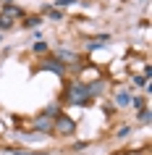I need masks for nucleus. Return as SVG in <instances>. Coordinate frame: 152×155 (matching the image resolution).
I'll return each instance as SVG.
<instances>
[{
  "label": "nucleus",
  "instance_id": "obj_1",
  "mask_svg": "<svg viewBox=\"0 0 152 155\" xmlns=\"http://www.w3.org/2000/svg\"><path fill=\"white\" fill-rule=\"evenodd\" d=\"M63 100L68 105H89L92 103V97H89V92H87V84H81V82L68 84L66 92H63Z\"/></svg>",
  "mask_w": 152,
  "mask_h": 155
},
{
  "label": "nucleus",
  "instance_id": "obj_2",
  "mask_svg": "<svg viewBox=\"0 0 152 155\" xmlns=\"http://www.w3.org/2000/svg\"><path fill=\"white\" fill-rule=\"evenodd\" d=\"M53 131H58V134H73V131H76V121L60 113V116L53 118Z\"/></svg>",
  "mask_w": 152,
  "mask_h": 155
},
{
  "label": "nucleus",
  "instance_id": "obj_3",
  "mask_svg": "<svg viewBox=\"0 0 152 155\" xmlns=\"http://www.w3.org/2000/svg\"><path fill=\"white\" fill-rule=\"evenodd\" d=\"M40 68H42V71H53L55 76H66V63H60V61L53 58V55L45 58V61L40 63Z\"/></svg>",
  "mask_w": 152,
  "mask_h": 155
},
{
  "label": "nucleus",
  "instance_id": "obj_4",
  "mask_svg": "<svg viewBox=\"0 0 152 155\" xmlns=\"http://www.w3.org/2000/svg\"><path fill=\"white\" fill-rule=\"evenodd\" d=\"M34 129L40 131V134H50V131H53V118H47V116H37V118H34V124H32Z\"/></svg>",
  "mask_w": 152,
  "mask_h": 155
},
{
  "label": "nucleus",
  "instance_id": "obj_5",
  "mask_svg": "<svg viewBox=\"0 0 152 155\" xmlns=\"http://www.w3.org/2000/svg\"><path fill=\"white\" fill-rule=\"evenodd\" d=\"M3 16H8V18H13V16H24V8L13 5L11 0H3Z\"/></svg>",
  "mask_w": 152,
  "mask_h": 155
},
{
  "label": "nucleus",
  "instance_id": "obj_6",
  "mask_svg": "<svg viewBox=\"0 0 152 155\" xmlns=\"http://www.w3.org/2000/svg\"><path fill=\"white\" fill-rule=\"evenodd\" d=\"M110 40L108 34H100V37H89L87 40V50H100V48H105V42Z\"/></svg>",
  "mask_w": 152,
  "mask_h": 155
},
{
  "label": "nucleus",
  "instance_id": "obj_7",
  "mask_svg": "<svg viewBox=\"0 0 152 155\" xmlns=\"http://www.w3.org/2000/svg\"><path fill=\"white\" fill-rule=\"evenodd\" d=\"M87 92H89V97H97V95H102V92H105V82L87 84Z\"/></svg>",
  "mask_w": 152,
  "mask_h": 155
},
{
  "label": "nucleus",
  "instance_id": "obj_8",
  "mask_svg": "<svg viewBox=\"0 0 152 155\" xmlns=\"http://www.w3.org/2000/svg\"><path fill=\"white\" fill-rule=\"evenodd\" d=\"M40 24H42L40 16H26V18H24V26H26V29H37Z\"/></svg>",
  "mask_w": 152,
  "mask_h": 155
},
{
  "label": "nucleus",
  "instance_id": "obj_9",
  "mask_svg": "<svg viewBox=\"0 0 152 155\" xmlns=\"http://www.w3.org/2000/svg\"><path fill=\"white\" fill-rule=\"evenodd\" d=\"M42 116H47V118H55V116H60V108H58V105H50V108H45V110H42Z\"/></svg>",
  "mask_w": 152,
  "mask_h": 155
},
{
  "label": "nucleus",
  "instance_id": "obj_10",
  "mask_svg": "<svg viewBox=\"0 0 152 155\" xmlns=\"http://www.w3.org/2000/svg\"><path fill=\"white\" fill-rule=\"evenodd\" d=\"M73 3H76V0H55L53 5H55V11H63V8H71Z\"/></svg>",
  "mask_w": 152,
  "mask_h": 155
},
{
  "label": "nucleus",
  "instance_id": "obj_11",
  "mask_svg": "<svg viewBox=\"0 0 152 155\" xmlns=\"http://www.w3.org/2000/svg\"><path fill=\"white\" fill-rule=\"evenodd\" d=\"M42 13H45V16H50V18H63V13H60V11H55L53 5H47V8L42 11Z\"/></svg>",
  "mask_w": 152,
  "mask_h": 155
},
{
  "label": "nucleus",
  "instance_id": "obj_12",
  "mask_svg": "<svg viewBox=\"0 0 152 155\" xmlns=\"http://www.w3.org/2000/svg\"><path fill=\"white\" fill-rule=\"evenodd\" d=\"M115 103H118V105H128V103H131L128 92H118V95H115Z\"/></svg>",
  "mask_w": 152,
  "mask_h": 155
},
{
  "label": "nucleus",
  "instance_id": "obj_13",
  "mask_svg": "<svg viewBox=\"0 0 152 155\" xmlns=\"http://www.w3.org/2000/svg\"><path fill=\"white\" fill-rule=\"evenodd\" d=\"M11 26H13V18H8V16H3V13H0V29L5 32V29H11Z\"/></svg>",
  "mask_w": 152,
  "mask_h": 155
},
{
  "label": "nucleus",
  "instance_id": "obj_14",
  "mask_svg": "<svg viewBox=\"0 0 152 155\" xmlns=\"http://www.w3.org/2000/svg\"><path fill=\"white\" fill-rule=\"evenodd\" d=\"M128 134H131V126H121V129H118V134H115V137H118V139H126Z\"/></svg>",
  "mask_w": 152,
  "mask_h": 155
},
{
  "label": "nucleus",
  "instance_id": "obj_15",
  "mask_svg": "<svg viewBox=\"0 0 152 155\" xmlns=\"http://www.w3.org/2000/svg\"><path fill=\"white\" fill-rule=\"evenodd\" d=\"M34 53L45 55V53H47V45H45V42H34Z\"/></svg>",
  "mask_w": 152,
  "mask_h": 155
},
{
  "label": "nucleus",
  "instance_id": "obj_16",
  "mask_svg": "<svg viewBox=\"0 0 152 155\" xmlns=\"http://www.w3.org/2000/svg\"><path fill=\"white\" fill-rule=\"evenodd\" d=\"M139 121H150V110H147V108H142V110H139Z\"/></svg>",
  "mask_w": 152,
  "mask_h": 155
},
{
  "label": "nucleus",
  "instance_id": "obj_17",
  "mask_svg": "<svg viewBox=\"0 0 152 155\" xmlns=\"http://www.w3.org/2000/svg\"><path fill=\"white\" fill-rule=\"evenodd\" d=\"M131 105H134V108H139V110H142V108H144V100H142V97H134V100H131Z\"/></svg>",
  "mask_w": 152,
  "mask_h": 155
},
{
  "label": "nucleus",
  "instance_id": "obj_18",
  "mask_svg": "<svg viewBox=\"0 0 152 155\" xmlns=\"http://www.w3.org/2000/svg\"><path fill=\"white\" fill-rule=\"evenodd\" d=\"M134 84H139V87H144V84H147V79H144V76H134Z\"/></svg>",
  "mask_w": 152,
  "mask_h": 155
},
{
  "label": "nucleus",
  "instance_id": "obj_19",
  "mask_svg": "<svg viewBox=\"0 0 152 155\" xmlns=\"http://www.w3.org/2000/svg\"><path fill=\"white\" fill-rule=\"evenodd\" d=\"M16 155H45V153H26V150H13Z\"/></svg>",
  "mask_w": 152,
  "mask_h": 155
}]
</instances>
